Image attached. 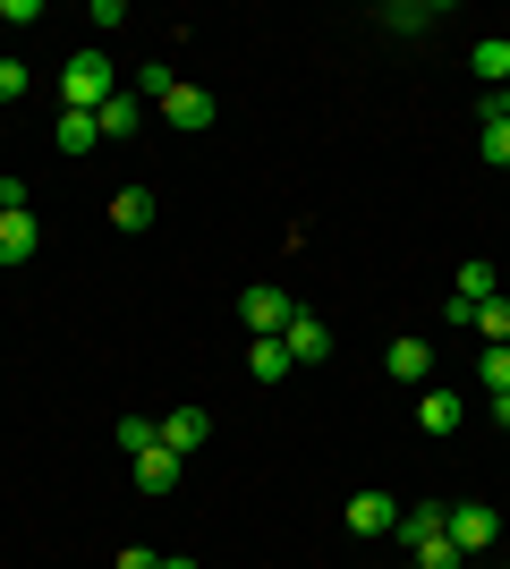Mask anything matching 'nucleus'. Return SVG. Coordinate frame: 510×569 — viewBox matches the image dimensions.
Instances as JSON below:
<instances>
[{
    "label": "nucleus",
    "mask_w": 510,
    "mask_h": 569,
    "mask_svg": "<svg viewBox=\"0 0 510 569\" xmlns=\"http://www.w3.org/2000/svg\"><path fill=\"white\" fill-rule=\"evenodd\" d=\"M247 375H256V382H281V375H298V366H290L281 340H247Z\"/></svg>",
    "instance_id": "nucleus-16"
},
{
    "label": "nucleus",
    "mask_w": 510,
    "mask_h": 569,
    "mask_svg": "<svg viewBox=\"0 0 510 569\" xmlns=\"http://www.w3.org/2000/svg\"><path fill=\"white\" fill-rule=\"evenodd\" d=\"M0 213H34V188H26L18 170H0Z\"/></svg>",
    "instance_id": "nucleus-22"
},
{
    "label": "nucleus",
    "mask_w": 510,
    "mask_h": 569,
    "mask_svg": "<svg viewBox=\"0 0 510 569\" xmlns=\"http://www.w3.org/2000/svg\"><path fill=\"white\" fill-rule=\"evenodd\" d=\"M493 569H510V552H502V561H493Z\"/></svg>",
    "instance_id": "nucleus-31"
},
{
    "label": "nucleus",
    "mask_w": 510,
    "mask_h": 569,
    "mask_svg": "<svg viewBox=\"0 0 510 569\" xmlns=\"http://www.w3.org/2000/svg\"><path fill=\"white\" fill-rule=\"evenodd\" d=\"M281 349H290V366H323V357H332V323L298 307V315H290V332H281Z\"/></svg>",
    "instance_id": "nucleus-5"
},
{
    "label": "nucleus",
    "mask_w": 510,
    "mask_h": 569,
    "mask_svg": "<svg viewBox=\"0 0 510 569\" xmlns=\"http://www.w3.org/2000/svg\"><path fill=\"white\" fill-rule=\"evenodd\" d=\"M383 366H391V382H409V391H426V382H434V349H426V340H391Z\"/></svg>",
    "instance_id": "nucleus-8"
},
{
    "label": "nucleus",
    "mask_w": 510,
    "mask_h": 569,
    "mask_svg": "<svg viewBox=\"0 0 510 569\" xmlns=\"http://www.w3.org/2000/svg\"><path fill=\"white\" fill-rule=\"evenodd\" d=\"M120 569H162V552H146V545H120Z\"/></svg>",
    "instance_id": "nucleus-27"
},
{
    "label": "nucleus",
    "mask_w": 510,
    "mask_h": 569,
    "mask_svg": "<svg viewBox=\"0 0 510 569\" xmlns=\"http://www.w3.org/2000/svg\"><path fill=\"white\" fill-rule=\"evenodd\" d=\"M162 442V417H120V451L137 459V451H153Z\"/></svg>",
    "instance_id": "nucleus-20"
},
{
    "label": "nucleus",
    "mask_w": 510,
    "mask_h": 569,
    "mask_svg": "<svg viewBox=\"0 0 510 569\" xmlns=\"http://www.w3.org/2000/svg\"><path fill=\"white\" fill-rule=\"evenodd\" d=\"M26 86H34V77H26V60H0V102H18Z\"/></svg>",
    "instance_id": "nucleus-26"
},
{
    "label": "nucleus",
    "mask_w": 510,
    "mask_h": 569,
    "mask_svg": "<svg viewBox=\"0 0 510 569\" xmlns=\"http://www.w3.org/2000/svg\"><path fill=\"white\" fill-rule=\"evenodd\" d=\"M170 86H179V77H170V60H146V69H137V94H153V102H162Z\"/></svg>",
    "instance_id": "nucleus-23"
},
{
    "label": "nucleus",
    "mask_w": 510,
    "mask_h": 569,
    "mask_svg": "<svg viewBox=\"0 0 510 569\" xmlns=\"http://www.w3.org/2000/svg\"><path fill=\"white\" fill-rule=\"evenodd\" d=\"M502 519H510V510H502Z\"/></svg>",
    "instance_id": "nucleus-32"
},
{
    "label": "nucleus",
    "mask_w": 510,
    "mask_h": 569,
    "mask_svg": "<svg viewBox=\"0 0 510 569\" xmlns=\"http://www.w3.org/2000/svg\"><path fill=\"white\" fill-rule=\"evenodd\" d=\"M94 128H102V137H111V144H128V137H137V128H146V102H137V94H111V102H102V111H94Z\"/></svg>",
    "instance_id": "nucleus-12"
},
{
    "label": "nucleus",
    "mask_w": 510,
    "mask_h": 569,
    "mask_svg": "<svg viewBox=\"0 0 510 569\" xmlns=\"http://www.w3.org/2000/svg\"><path fill=\"white\" fill-rule=\"evenodd\" d=\"M34 247H43V221L34 213H0V263H9V272L34 263Z\"/></svg>",
    "instance_id": "nucleus-9"
},
{
    "label": "nucleus",
    "mask_w": 510,
    "mask_h": 569,
    "mask_svg": "<svg viewBox=\"0 0 510 569\" xmlns=\"http://www.w3.org/2000/svg\"><path fill=\"white\" fill-rule=\"evenodd\" d=\"M477 137H486V162H510V119H477Z\"/></svg>",
    "instance_id": "nucleus-24"
},
{
    "label": "nucleus",
    "mask_w": 510,
    "mask_h": 569,
    "mask_svg": "<svg viewBox=\"0 0 510 569\" xmlns=\"http://www.w3.org/2000/svg\"><path fill=\"white\" fill-rule=\"evenodd\" d=\"M442 519H451V510H442V501H417V510H400V527H391V536H400V545H434V536H442Z\"/></svg>",
    "instance_id": "nucleus-13"
},
{
    "label": "nucleus",
    "mask_w": 510,
    "mask_h": 569,
    "mask_svg": "<svg viewBox=\"0 0 510 569\" xmlns=\"http://www.w3.org/2000/svg\"><path fill=\"white\" fill-rule=\"evenodd\" d=\"M442 536L460 545V561H477V552H493L510 536V519L493 510V501H451V519H442Z\"/></svg>",
    "instance_id": "nucleus-2"
},
{
    "label": "nucleus",
    "mask_w": 510,
    "mask_h": 569,
    "mask_svg": "<svg viewBox=\"0 0 510 569\" xmlns=\"http://www.w3.org/2000/svg\"><path fill=\"white\" fill-rule=\"evenodd\" d=\"M417 569H460V545H451V536H434V545H417Z\"/></svg>",
    "instance_id": "nucleus-25"
},
{
    "label": "nucleus",
    "mask_w": 510,
    "mask_h": 569,
    "mask_svg": "<svg viewBox=\"0 0 510 569\" xmlns=\"http://www.w3.org/2000/svg\"><path fill=\"white\" fill-rule=\"evenodd\" d=\"M468 69L502 94V86H510V34H477V43H468Z\"/></svg>",
    "instance_id": "nucleus-11"
},
{
    "label": "nucleus",
    "mask_w": 510,
    "mask_h": 569,
    "mask_svg": "<svg viewBox=\"0 0 510 569\" xmlns=\"http://www.w3.org/2000/svg\"><path fill=\"white\" fill-rule=\"evenodd\" d=\"M111 94H120L111 51H69V60H60V111H102Z\"/></svg>",
    "instance_id": "nucleus-1"
},
{
    "label": "nucleus",
    "mask_w": 510,
    "mask_h": 569,
    "mask_svg": "<svg viewBox=\"0 0 510 569\" xmlns=\"http://www.w3.org/2000/svg\"><path fill=\"white\" fill-rule=\"evenodd\" d=\"M94 144H102L94 111H60V153H94Z\"/></svg>",
    "instance_id": "nucleus-17"
},
{
    "label": "nucleus",
    "mask_w": 510,
    "mask_h": 569,
    "mask_svg": "<svg viewBox=\"0 0 510 569\" xmlns=\"http://www.w3.org/2000/svg\"><path fill=\"white\" fill-rule=\"evenodd\" d=\"M477 332H486V349H510V298H486V307L468 315Z\"/></svg>",
    "instance_id": "nucleus-18"
},
{
    "label": "nucleus",
    "mask_w": 510,
    "mask_h": 569,
    "mask_svg": "<svg viewBox=\"0 0 510 569\" xmlns=\"http://www.w3.org/2000/svg\"><path fill=\"white\" fill-rule=\"evenodd\" d=\"M391 527H400V501L391 493H374V485L349 493V536H391Z\"/></svg>",
    "instance_id": "nucleus-6"
},
{
    "label": "nucleus",
    "mask_w": 510,
    "mask_h": 569,
    "mask_svg": "<svg viewBox=\"0 0 510 569\" xmlns=\"http://www.w3.org/2000/svg\"><path fill=\"white\" fill-rule=\"evenodd\" d=\"M290 315H298V298H281V289H247V298H239L247 340H281V332H290Z\"/></svg>",
    "instance_id": "nucleus-3"
},
{
    "label": "nucleus",
    "mask_w": 510,
    "mask_h": 569,
    "mask_svg": "<svg viewBox=\"0 0 510 569\" xmlns=\"http://www.w3.org/2000/svg\"><path fill=\"white\" fill-rule=\"evenodd\" d=\"M477 119H510V86L502 94H477Z\"/></svg>",
    "instance_id": "nucleus-28"
},
{
    "label": "nucleus",
    "mask_w": 510,
    "mask_h": 569,
    "mask_svg": "<svg viewBox=\"0 0 510 569\" xmlns=\"http://www.w3.org/2000/svg\"><path fill=\"white\" fill-rule=\"evenodd\" d=\"M128 468H137V485H146V493H179V468H188V459L153 442V451H137V459H128Z\"/></svg>",
    "instance_id": "nucleus-10"
},
{
    "label": "nucleus",
    "mask_w": 510,
    "mask_h": 569,
    "mask_svg": "<svg viewBox=\"0 0 510 569\" xmlns=\"http://www.w3.org/2000/svg\"><path fill=\"white\" fill-rule=\"evenodd\" d=\"M477 382L502 400V391H510V349H486V357H477Z\"/></svg>",
    "instance_id": "nucleus-21"
},
{
    "label": "nucleus",
    "mask_w": 510,
    "mask_h": 569,
    "mask_svg": "<svg viewBox=\"0 0 510 569\" xmlns=\"http://www.w3.org/2000/svg\"><path fill=\"white\" fill-rule=\"evenodd\" d=\"M153 111H162L170 128H179V137H204V128H213V119H221V102L204 94V86H170V94L153 102Z\"/></svg>",
    "instance_id": "nucleus-4"
},
{
    "label": "nucleus",
    "mask_w": 510,
    "mask_h": 569,
    "mask_svg": "<svg viewBox=\"0 0 510 569\" xmlns=\"http://www.w3.org/2000/svg\"><path fill=\"white\" fill-rule=\"evenodd\" d=\"M162 569H196V561H188V552H179V561H162Z\"/></svg>",
    "instance_id": "nucleus-30"
},
{
    "label": "nucleus",
    "mask_w": 510,
    "mask_h": 569,
    "mask_svg": "<svg viewBox=\"0 0 510 569\" xmlns=\"http://www.w3.org/2000/svg\"><path fill=\"white\" fill-rule=\"evenodd\" d=\"M417 426H426V433H451V426H460V391H434V382H426V400H417Z\"/></svg>",
    "instance_id": "nucleus-15"
},
{
    "label": "nucleus",
    "mask_w": 510,
    "mask_h": 569,
    "mask_svg": "<svg viewBox=\"0 0 510 569\" xmlns=\"http://www.w3.org/2000/svg\"><path fill=\"white\" fill-rule=\"evenodd\" d=\"M434 18H442L434 0H400V9H383V26H391V34H426Z\"/></svg>",
    "instance_id": "nucleus-19"
},
{
    "label": "nucleus",
    "mask_w": 510,
    "mask_h": 569,
    "mask_svg": "<svg viewBox=\"0 0 510 569\" xmlns=\"http://www.w3.org/2000/svg\"><path fill=\"white\" fill-rule=\"evenodd\" d=\"M204 433H213V417H204V408H170V417H162V451L196 459V451H204Z\"/></svg>",
    "instance_id": "nucleus-7"
},
{
    "label": "nucleus",
    "mask_w": 510,
    "mask_h": 569,
    "mask_svg": "<svg viewBox=\"0 0 510 569\" xmlns=\"http://www.w3.org/2000/svg\"><path fill=\"white\" fill-rule=\"evenodd\" d=\"M493 426H502V433H510V391H502V400H493Z\"/></svg>",
    "instance_id": "nucleus-29"
},
{
    "label": "nucleus",
    "mask_w": 510,
    "mask_h": 569,
    "mask_svg": "<svg viewBox=\"0 0 510 569\" xmlns=\"http://www.w3.org/2000/svg\"><path fill=\"white\" fill-rule=\"evenodd\" d=\"M153 213H162L153 188H120V196H111V230H153Z\"/></svg>",
    "instance_id": "nucleus-14"
}]
</instances>
